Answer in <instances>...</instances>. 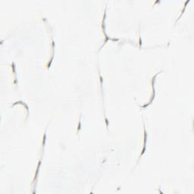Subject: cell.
<instances>
[{
  "label": "cell",
  "instance_id": "6da1fadb",
  "mask_svg": "<svg viewBox=\"0 0 194 194\" xmlns=\"http://www.w3.org/2000/svg\"><path fill=\"white\" fill-rule=\"evenodd\" d=\"M143 127H144V142H143V151H142L140 155H143L146 151V139H147V133H146V130L144 123H143Z\"/></svg>",
  "mask_w": 194,
  "mask_h": 194
}]
</instances>
